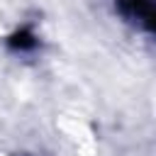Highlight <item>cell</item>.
Returning <instances> with one entry per match:
<instances>
[{"label":"cell","mask_w":156,"mask_h":156,"mask_svg":"<svg viewBox=\"0 0 156 156\" xmlns=\"http://www.w3.org/2000/svg\"><path fill=\"white\" fill-rule=\"evenodd\" d=\"M10 46L17 49V51H29V49L37 46V37H34L29 29H20V32H15V34L10 37Z\"/></svg>","instance_id":"cell-2"},{"label":"cell","mask_w":156,"mask_h":156,"mask_svg":"<svg viewBox=\"0 0 156 156\" xmlns=\"http://www.w3.org/2000/svg\"><path fill=\"white\" fill-rule=\"evenodd\" d=\"M117 7L127 20L156 34V0H117Z\"/></svg>","instance_id":"cell-1"}]
</instances>
